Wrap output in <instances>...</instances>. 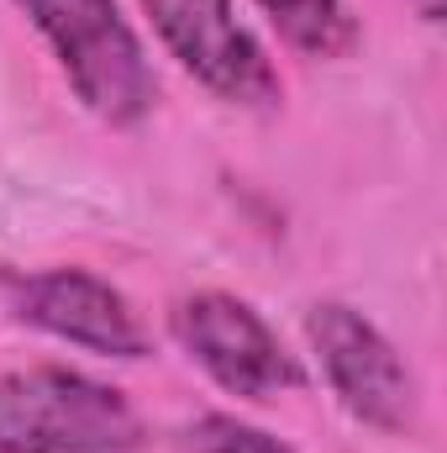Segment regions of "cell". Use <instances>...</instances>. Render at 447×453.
<instances>
[{
    "label": "cell",
    "instance_id": "4",
    "mask_svg": "<svg viewBox=\"0 0 447 453\" xmlns=\"http://www.w3.org/2000/svg\"><path fill=\"white\" fill-rule=\"evenodd\" d=\"M306 333H311V348L322 353L327 385L358 422H368L379 433H411L416 380H411L405 358L395 353V342L363 311H352L342 301H316L306 317Z\"/></svg>",
    "mask_w": 447,
    "mask_h": 453
},
{
    "label": "cell",
    "instance_id": "7",
    "mask_svg": "<svg viewBox=\"0 0 447 453\" xmlns=\"http://www.w3.org/2000/svg\"><path fill=\"white\" fill-rule=\"evenodd\" d=\"M258 5H263V16H274V27L295 48H306L316 58L347 53L352 37H358V21L342 0H258Z\"/></svg>",
    "mask_w": 447,
    "mask_h": 453
},
{
    "label": "cell",
    "instance_id": "8",
    "mask_svg": "<svg viewBox=\"0 0 447 453\" xmlns=\"http://www.w3.org/2000/svg\"><path fill=\"white\" fill-rule=\"evenodd\" d=\"M185 453H295L290 443H279L274 433L253 427V422H237V417H201L190 433H185Z\"/></svg>",
    "mask_w": 447,
    "mask_h": 453
},
{
    "label": "cell",
    "instance_id": "2",
    "mask_svg": "<svg viewBox=\"0 0 447 453\" xmlns=\"http://www.w3.org/2000/svg\"><path fill=\"white\" fill-rule=\"evenodd\" d=\"M142 438L126 395L74 369L0 374V453H132Z\"/></svg>",
    "mask_w": 447,
    "mask_h": 453
},
{
    "label": "cell",
    "instance_id": "6",
    "mask_svg": "<svg viewBox=\"0 0 447 453\" xmlns=\"http://www.w3.org/2000/svg\"><path fill=\"white\" fill-rule=\"evenodd\" d=\"M5 290L16 301V311L53 338L80 342L90 353H106V358H142L148 353V333H142L137 311L126 306V296L90 269L11 274Z\"/></svg>",
    "mask_w": 447,
    "mask_h": 453
},
{
    "label": "cell",
    "instance_id": "1",
    "mask_svg": "<svg viewBox=\"0 0 447 453\" xmlns=\"http://www.w3.org/2000/svg\"><path fill=\"white\" fill-rule=\"evenodd\" d=\"M48 37L74 96L111 127H132L153 111L158 80L116 0H16Z\"/></svg>",
    "mask_w": 447,
    "mask_h": 453
},
{
    "label": "cell",
    "instance_id": "3",
    "mask_svg": "<svg viewBox=\"0 0 447 453\" xmlns=\"http://www.w3.org/2000/svg\"><path fill=\"white\" fill-rule=\"evenodd\" d=\"M174 338L185 353L222 385L226 395L242 401H279L300 390V364L279 342V333L237 296L226 290H201L174 306Z\"/></svg>",
    "mask_w": 447,
    "mask_h": 453
},
{
    "label": "cell",
    "instance_id": "5",
    "mask_svg": "<svg viewBox=\"0 0 447 453\" xmlns=\"http://www.w3.org/2000/svg\"><path fill=\"white\" fill-rule=\"evenodd\" d=\"M163 48L231 106H274L279 74L258 37L237 21L231 0H142Z\"/></svg>",
    "mask_w": 447,
    "mask_h": 453
}]
</instances>
